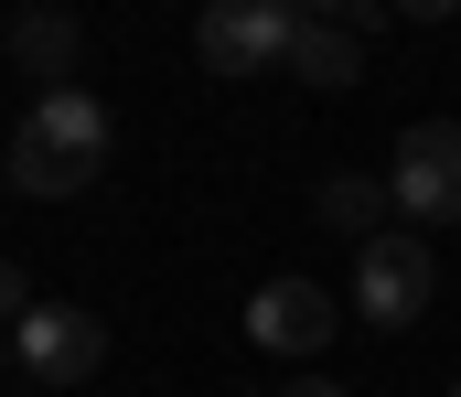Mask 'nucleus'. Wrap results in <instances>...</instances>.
Here are the masks:
<instances>
[{"instance_id": "nucleus-11", "label": "nucleus", "mask_w": 461, "mask_h": 397, "mask_svg": "<svg viewBox=\"0 0 461 397\" xmlns=\"http://www.w3.org/2000/svg\"><path fill=\"white\" fill-rule=\"evenodd\" d=\"M386 11H397V22H451L461 0H386Z\"/></svg>"}, {"instance_id": "nucleus-15", "label": "nucleus", "mask_w": 461, "mask_h": 397, "mask_svg": "<svg viewBox=\"0 0 461 397\" xmlns=\"http://www.w3.org/2000/svg\"><path fill=\"white\" fill-rule=\"evenodd\" d=\"M451 397H461V387H451Z\"/></svg>"}, {"instance_id": "nucleus-14", "label": "nucleus", "mask_w": 461, "mask_h": 397, "mask_svg": "<svg viewBox=\"0 0 461 397\" xmlns=\"http://www.w3.org/2000/svg\"><path fill=\"white\" fill-rule=\"evenodd\" d=\"M0 365H11V333H0Z\"/></svg>"}, {"instance_id": "nucleus-12", "label": "nucleus", "mask_w": 461, "mask_h": 397, "mask_svg": "<svg viewBox=\"0 0 461 397\" xmlns=\"http://www.w3.org/2000/svg\"><path fill=\"white\" fill-rule=\"evenodd\" d=\"M279 397H344L333 376H279Z\"/></svg>"}, {"instance_id": "nucleus-3", "label": "nucleus", "mask_w": 461, "mask_h": 397, "mask_svg": "<svg viewBox=\"0 0 461 397\" xmlns=\"http://www.w3.org/2000/svg\"><path fill=\"white\" fill-rule=\"evenodd\" d=\"M386 204L408 226H461V119H419L386 161Z\"/></svg>"}, {"instance_id": "nucleus-1", "label": "nucleus", "mask_w": 461, "mask_h": 397, "mask_svg": "<svg viewBox=\"0 0 461 397\" xmlns=\"http://www.w3.org/2000/svg\"><path fill=\"white\" fill-rule=\"evenodd\" d=\"M108 150H118V119L86 86H54V97H32V119L11 130V194H22V204H65V194H86V183L108 172Z\"/></svg>"}, {"instance_id": "nucleus-4", "label": "nucleus", "mask_w": 461, "mask_h": 397, "mask_svg": "<svg viewBox=\"0 0 461 397\" xmlns=\"http://www.w3.org/2000/svg\"><path fill=\"white\" fill-rule=\"evenodd\" d=\"M290 32H301L290 0H204L194 54H204V76H268V65H290Z\"/></svg>"}, {"instance_id": "nucleus-8", "label": "nucleus", "mask_w": 461, "mask_h": 397, "mask_svg": "<svg viewBox=\"0 0 461 397\" xmlns=\"http://www.w3.org/2000/svg\"><path fill=\"white\" fill-rule=\"evenodd\" d=\"M290 76L322 86V97L365 76V32H354V11H344V22H301V32H290Z\"/></svg>"}, {"instance_id": "nucleus-2", "label": "nucleus", "mask_w": 461, "mask_h": 397, "mask_svg": "<svg viewBox=\"0 0 461 397\" xmlns=\"http://www.w3.org/2000/svg\"><path fill=\"white\" fill-rule=\"evenodd\" d=\"M429 290H440V258H429V237L386 226L375 248H354V322H375V333H408V322L429 311Z\"/></svg>"}, {"instance_id": "nucleus-13", "label": "nucleus", "mask_w": 461, "mask_h": 397, "mask_svg": "<svg viewBox=\"0 0 461 397\" xmlns=\"http://www.w3.org/2000/svg\"><path fill=\"white\" fill-rule=\"evenodd\" d=\"M290 11H301V22H344L354 0H290Z\"/></svg>"}, {"instance_id": "nucleus-6", "label": "nucleus", "mask_w": 461, "mask_h": 397, "mask_svg": "<svg viewBox=\"0 0 461 397\" xmlns=\"http://www.w3.org/2000/svg\"><path fill=\"white\" fill-rule=\"evenodd\" d=\"M333 322H344V301H333L322 279H301V268L268 279V290H247V344H258V355H290V365H301V355L333 344Z\"/></svg>"}, {"instance_id": "nucleus-5", "label": "nucleus", "mask_w": 461, "mask_h": 397, "mask_svg": "<svg viewBox=\"0 0 461 397\" xmlns=\"http://www.w3.org/2000/svg\"><path fill=\"white\" fill-rule=\"evenodd\" d=\"M11 365H22V376L76 387V376H97V365H108V322H97L86 301H32V311L11 322Z\"/></svg>"}, {"instance_id": "nucleus-7", "label": "nucleus", "mask_w": 461, "mask_h": 397, "mask_svg": "<svg viewBox=\"0 0 461 397\" xmlns=\"http://www.w3.org/2000/svg\"><path fill=\"white\" fill-rule=\"evenodd\" d=\"M11 65L54 97V86H76V65H86V22L76 11H54V0H32L22 22H11Z\"/></svg>"}, {"instance_id": "nucleus-10", "label": "nucleus", "mask_w": 461, "mask_h": 397, "mask_svg": "<svg viewBox=\"0 0 461 397\" xmlns=\"http://www.w3.org/2000/svg\"><path fill=\"white\" fill-rule=\"evenodd\" d=\"M22 311H32V279H22V268L0 258V333H11V322H22Z\"/></svg>"}, {"instance_id": "nucleus-9", "label": "nucleus", "mask_w": 461, "mask_h": 397, "mask_svg": "<svg viewBox=\"0 0 461 397\" xmlns=\"http://www.w3.org/2000/svg\"><path fill=\"white\" fill-rule=\"evenodd\" d=\"M312 215H322V226H333L344 248H375V237H386V194H375L365 172H333V183L312 194Z\"/></svg>"}]
</instances>
